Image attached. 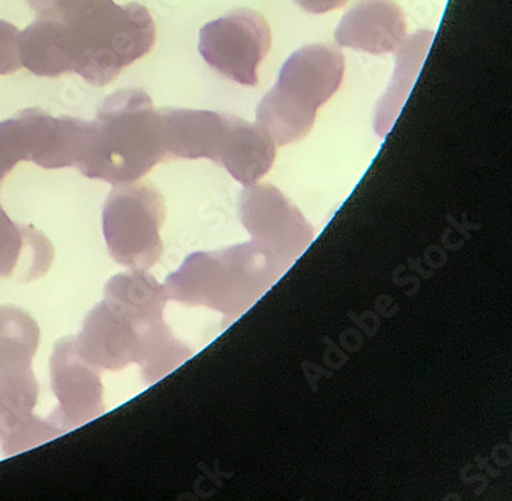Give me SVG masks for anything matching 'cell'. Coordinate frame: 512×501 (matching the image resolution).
<instances>
[{"instance_id":"cell-1","label":"cell","mask_w":512,"mask_h":501,"mask_svg":"<svg viewBox=\"0 0 512 501\" xmlns=\"http://www.w3.org/2000/svg\"><path fill=\"white\" fill-rule=\"evenodd\" d=\"M91 122L90 143L76 166L84 176L124 185L167 160L162 114L143 90L110 94Z\"/></svg>"},{"instance_id":"cell-2","label":"cell","mask_w":512,"mask_h":501,"mask_svg":"<svg viewBox=\"0 0 512 501\" xmlns=\"http://www.w3.org/2000/svg\"><path fill=\"white\" fill-rule=\"evenodd\" d=\"M39 343V325L27 311L0 306V448L5 455L30 451L65 434L53 420L34 415L39 383L33 359Z\"/></svg>"},{"instance_id":"cell-3","label":"cell","mask_w":512,"mask_h":501,"mask_svg":"<svg viewBox=\"0 0 512 501\" xmlns=\"http://www.w3.org/2000/svg\"><path fill=\"white\" fill-rule=\"evenodd\" d=\"M345 59L328 44L306 45L286 60L273 90L257 107V123L276 145L308 136L317 111L342 85Z\"/></svg>"},{"instance_id":"cell-4","label":"cell","mask_w":512,"mask_h":501,"mask_svg":"<svg viewBox=\"0 0 512 501\" xmlns=\"http://www.w3.org/2000/svg\"><path fill=\"white\" fill-rule=\"evenodd\" d=\"M74 339L80 356L100 371L139 365L147 383L163 379L187 352L163 319H137L107 300L91 309Z\"/></svg>"},{"instance_id":"cell-5","label":"cell","mask_w":512,"mask_h":501,"mask_svg":"<svg viewBox=\"0 0 512 501\" xmlns=\"http://www.w3.org/2000/svg\"><path fill=\"white\" fill-rule=\"evenodd\" d=\"M65 24L70 31L73 73L96 87L113 82L156 44V24L140 4L117 5L108 0Z\"/></svg>"},{"instance_id":"cell-6","label":"cell","mask_w":512,"mask_h":501,"mask_svg":"<svg viewBox=\"0 0 512 501\" xmlns=\"http://www.w3.org/2000/svg\"><path fill=\"white\" fill-rule=\"evenodd\" d=\"M165 220L162 194L151 183L116 185L102 213L104 236L111 257L130 269L147 271L159 262Z\"/></svg>"},{"instance_id":"cell-7","label":"cell","mask_w":512,"mask_h":501,"mask_svg":"<svg viewBox=\"0 0 512 501\" xmlns=\"http://www.w3.org/2000/svg\"><path fill=\"white\" fill-rule=\"evenodd\" d=\"M271 48V30L262 14L239 10L200 30L199 53L211 68L233 82L256 87L260 64Z\"/></svg>"},{"instance_id":"cell-8","label":"cell","mask_w":512,"mask_h":501,"mask_svg":"<svg viewBox=\"0 0 512 501\" xmlns=\"http://www.w3.org/2000/svg\"><path fill=\"white\" fill-rule=\"evenodd\" d=\"M50 369L51 386L59 402L50 419L62 431L80 428L104 414L100 369L80 356L74 337L57 342Z\"/></svg>"},{"instance_id":"cell-9","label":"cell","mask_w":512,"mask_h":501,"mask_svg":"<svg viewBox=\"0 0 512 501\" xmlns=\"http://www.w3.org/2000/svg\"><path fill=\"white\" fill-rule=\"evenodd\" d=\"M16 119L24 134L27 160L45 170L77 166L93 133L91 120L53 117L40 108L20 111Z\"/></svg>"},{"instance_id":"cell-10","label":"cell","mask_w":512,"mask_h":501,"mask_svg":"<svg viewBox=\"0 0 512 501\" xmlns=\"http://www.w3.org/2000/svg\"><path fill=\"white\" fill-rule=\"evenodd\" d=\"M405 39V14L393 0H360L336 31L337 44L376 56L394 53Z\"/></svg>"},{"instance_id":"cell-11","label":"cell","mask_w":512,"mask_h":501,"mask_svg":"<svg viewBox=\"0 0 512 501\" xmlns=\"http://www.w3.org/2000/svg\"><path fill=\"white\" fill-rule=\"evenodd\" d=\"M167 159H207L217 162L228 114L163 108L160 110Z\"/></svg>"},{"instance_id":"cell-12","label":"cell","mask_w":512,"mask_h":501,"mask_svg":"<svg viewBox=\"0 0 512 501\" xmlns=\"http://www.w3.org/2000/svg\"><path fill=\"white\" fill-rule=\"evenodd\" d=\"M274 159L276 143L259 123L228 114L217 163L225 166L234 179L248 185L265 176Z\"/></svg>"},{"instance_id":"cell-13","label":"cell","mask_w":512,"mask_h":501,"mask_svg":"<svg viewBox=\"0 0 512 501\" xmlns=\"http://www.w3.org/2000/svg\"><path fill=\"white\" fill-rule=\"evenodd\" d=\"M53 245L33 226L19 225L0 205V277L31 282L47 273Z\"/></svg>"},{"instance_id":"cell-14","label":"cell","mask_w":512,"mask_h":501,"mask_svg":"<svg viewBox=\"0 0 512 501\" xmlns=\"http://www.w3.org/2000/svg\"><path fill=\"white\" fill-rule=\"evenodd\" d=\"M22 68L40 77L73 73L70 31L64 20L37 17L19 36Z\"/></svg>"},{"instance_id":"cell-15","label":"cell","mask_w":512,"mask_h":501,"mask_svg":"<svg viewBox=\"0 0 512 501\" xmlns=\"http://www.w3.org/2000/svg\"><path fill=\"white\" fill-rule=\"evenodd\" d=\"M434 33L420 31L405 39L397 48V64L393 82L389 83L388 93L380 99L376 111V131L385 137L393 128L394 120L405 105L406 97L411 93L417 74L422 70L423 62L433 44Z\"/></svg>"},{"instance_id":"cell-16","label":"cell","mask_w":512,"mask_h":501,"mask_svg":"<svg viewBox=\"0 0 512 501\" xmlns=\"http://www.w3.org/2000/svg\"><path fill=\"white\" fill-rule=\"evenodd\" d=\"M20 31L10 22L0 20V76L22 68L19 54Z\"/></svg>"},{"instance_id":"cell-17","label":"cell","mask_w":512,"mask_h":501,"mask_svg":"<svg viewBox=\"0 0 512 501\" xmlns=\"http://www.w3.org/2000/svg\"><path fill=\"white\" fill-rule=\"evenodd\" d=\"M348 0H296V4L311 14H325L342 8Z\"/></svg>"},{"instance_id":"cell-18","label":"cell","mask_w":512,"mask_h":501,"mask_svg":"<svg viewBox=\"0 0 512 501\" xmlns=\"http://www.w3.org/2000/svg\"><path fill=\"white\" fill-rule=\"evenodd\" d=\"M28 4L36 11L37 16L45 17L50 11L51 5H53V0H28Z\"/></svg>"}]
</instances>
